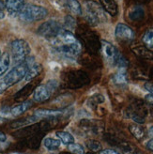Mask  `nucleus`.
<instances>
[{
	"label": "nucleus",
	"instance_id": "nucleus-24",
	"mask_svg": "<svg viewBox=\"0 0 153 154\" xmlns=\"http://www.w3.org/2000/svg\"><path fill=\"white\" fill-rule=\"evenodd\" d=\"M142 42H144L146 47L149 49L153 48V29H149L145 32L142 38Z\"/></svg>",
	"mask_w": 153,
	"mask_h": 154
},
{
	"label": "nucleus",
	"instance_id": "nucleus-37",
	"mask_svg": "<svg viewBox=\"0 0 153 154\" xmlns=\"http://www.w3.org/2000/svg\"><path fill=\"white\" fill-rule=\"evenodd\" d=\"M0 57H1V51H0Z\"/></svg>",
	"mask_w": 153,
	"mask_h": 154
},
{
	"label": "nucleus",
	"instance_id": "nucleus-19",
	"mask_svg": "<svg viewBox=\"0 0 153 154\" xmlns=\"http://www.w3.org/2000/svg\"><path fill=\"white\" fill-rule=\"evenodd\" d=\"M11 66V57L8 53H5L0 57V77L3 76Z\"/></svg>",
	"mask_w": 153,
	"mask_h": 154
},
{
	"label": "nucleus",
	"instance_id": "nucleus-30",
	"mask_svg": "<svg viewBox=\"0 0 153 154\" xmlns=\"http://www.w3.org/2000/svg\"><path fill=\"white\" fill-rule=\"evenodd\" d=\"M5 17V4L0 0V19Z\"/></svg>",
	"mask_w": 153,
	"mask_h": 154
},
{
	"label": "nucleus",
	"instance_id": "nucleus-7",
	"mask_svg": "<svg viewBox=\"0 0 153 154\" xmlns=\"http://www.w3.org/2000/svg\"><path fill=\"white\" fill-rule=\"evenodd\" d=\"M64 83L69 88H80L87 85L88 83V77L87 75L79 71H72L69 72L65 74L64 77H62Z\"/></svg>",
	"mask_w": 153,
	"mask_h": 154
},
{
	"label": "nucleus",
	"instance_id": "nucleus-22",
	"mask_svg": "<svg viewBox=\"0 0 153 154\" xmlns=\"http://www.w3.org/2000/svg\"><path fill=\"white\" fill-rule=\"evenodd\" d=\"M61 145L59 139H55V138H45L43 140V146L48 150H56Z\"/></svg>",
	"mask_w": 153,
	"mask_h": 154
},
{
	"label": "nucleus",
	"instance_id": "nucleus-18",
	"mask_svg": "<svg viewBox=\"0 0 153 154\" xmlns=\"http://www.w3.org/2000/svg\"><path fill=\"white\" fill-rule=\"evenodd\" d=\"M33 103L31 101H25L23 102L22 103L18 104V105H15L14 107H12L11 110V115L15 116V117H17V116H20L22 114H24L25 112H26L30 107L32 106Z\"/></svg>",
	"mask_w": 153,
	"mask_h": 154
},
{
	"label": "nucleus",
	"instance_id": "nucleus-33",
	"mask_svg": "<svg viewBox=\"0 0 153 154\" xmlns=\"http://www.w3.org/2000/svg\"><path fill=\"white\" fill-rule=\"evenodd\" d=\"M147 148L150 151H153V138H151V139L147 143Z\"/></svg>",
	"mask_w": 153,
	"mask_h": 154
},
{
	"label": "nucleus",
	"instance_id": "nucleus-20",
	"mask_svg": "<svg viewBox=\"0 0 153 154\" xmlns=\"http://www.w3.org/2000/svg\"><path fill=\"white\" fill-rule=\"evenodd\" d=\"M66 6L72 13H74L76 15H82L83 14L82 6L78 2V0H67Z\"/></svg>",
	"mask_w": 153,
	"mask_h": 154
},
{
	"label": "nucleus",
	"instance_id": "nucleus-28",
	"mask_svg": "<svg viewBox=\"0 0 153 154\" xmlns=\"http://www.w3.org/2000/svg\"><path fill=\"white\" fill-rule=\"evenodd\" d=\"M69 149H70L73 154H86L85 149L82 145L72 143L71 145H69Z\"/></svg>",
	"mask_w": 153,
	"mask_h": 154
},
{
	"label": "nucleus",
	"instance_id": "nucleus-34",
	"mask_svg": "<svg viewBox=\"0 0 153 154\" xmlns=\"http://www.w3.org/2000/svg\"><path fill=\"white\" fill-rule=\"evenodd\" d=\"M7 140V135L2 133V132H0V142H4Z\"/></svg>",
	"mask_w": 153,
	"mask_h": 154
},
{
	"label": "nucleus",
	"instance_id": "nucleus-3",
	"mask_svg": "<svg viewBox=\"0 0 153 154\" xmlns=\"http://www.w3.org/2000/svg\"><path fill=\"white\" fill-rule=\"evenodd\" d=\"M85 16L91 26H98L106 22V14L103 7L92 0H87L84 3Z\"/></svg>",
	"mask_w": 153,
	"mask_h": 154
},
{
	"label": "nucleus",
	"instance_id": "nucleus-29",
	"mask_svg": "<svg viewBox=\"0 0 153 154\" xmlns=\"http://www.w3.org/2000/svg\"><path fill=\"white\" fill-rule=\"evenodd\" d=\"M87 148L92 151H99L102 149L101 143L96 140H88L87 142Z\"/></svg>",
	"mask_w": 153,
	"mask_h": 154
},
{
	"label": "nucleus",
	"instance_id": "nucleus-23",
	"mask_svg": "<svg viewBox=\"0 0 153 154\" xmlns=\"http://www.w3.org/2000/svg\"><path fill=\"white\" fill-rule=\"evenodd\" d=\"M57 136L60 140L61 143H63L64 145H71L74 143V138L73 136L68 132H57Z\"/></svg>",
	"mask_w": 153,
	"mask_h": 154
},
{
	"label": "nucleus",
	"instance_id": "nucleus-6",
	"mask_svg": "<svg viewBox=\"0 0 153 154\" xmlns=\"http://www.w3.org/2000/svg\"><path fill=\"white\" fill-rule=\"evenodd\" d=\"M57 88V82L55 80H50L46 84L38 86L33 92L34 101L37 103H42L47 101Z\"/></svg>",
	"mask_w": 153,
	"mask_h": 154
},
{
	"label": "nucleus",
	"instance_id": "nucleus-14",
	"mask_svg": "<svg viewBox=\"0 0 153 154\" xmlns=\"http://www.w3.org/2000/svg\"><path fill=\"white\" fill-rule=\"evenodd\" d=\"M99 1H100V5L103 7L104 11L109 13L111 16H116L118 14V9L115 0H99Z\"/></svg>",
	"mask_w": 153,
	"mask_h": 154
},
{
	"label": "nucleus",
	"instance_id": "nucleus-35",
	"mask_svg": "<svg viewBox=\"0 0 153 154\" xmlns=\"http://www.w3.org/2000/svg\"><path fill=\"white\" fill-rule=\"evenodd\" d=\"M147 101L148 102H150V103H153V94H149L146 97Z\"/></svg>",
	"mask_w": 153,
	"mask_h": 154
},
{
	"label": "nucleus",
	"instance_id": "nucleus-31",
	"mask_svg": "<svg viewBox=\"0 0 153 154\" xmlns=\"http://www.w3.org/2000/svg\"><path fill=\"white\" fill-rule=\"evenodd\" d=\"M100 154H118V152H116L113 149H104V150H102Z\"/></svg>",
	"mask_w": 153,
	"mask_h": 154
},
{
	"label": "nucleus",
	"instance_id": "nucleus-16",
	"mask_svg": "<svg viewBox=\"0 0 153 154\" xmlns=\"http://www.w3.org/2000/svg\"><path fill=\"white\" fill-rule=\"evenodd\" d=\"M34 115L39 119H46V118H55L57 116L62 115L61 110H55V109H37L34 112Z\"/></svg>",
	"mask_w": 153,
	"mask_h": 154
},
{
	"label": "nucleus",
	"instance_id": "nucleus-13",
	"mask_svg": "<svg viewBox=\"0 0 153 154\" xmlns=\"http://www.w3.org/2000/svg\"><path fill=\"white\" fill-rule=\"evenodd\" d=\"M38 120H39V118H37L35 115L29 116V117L22 118L18 120L13 121L11 124V127L12 129H21V128H24V127H26L29 125H32Z\"/></svg>",
	"mask_w": 153,
	"mask_h": 154
},
{
	"label": "nucleus",
	"instance_id": "nucleus-12",
	"mask_svg": "<svg viewBox=\"0 0 153 154\" xmlns=\"http://www.w3.org/2000/svg\"><path fill=\"white\" fill-rule=\"evenodd\" d=\"M5 9L11 15H19L26 5V0H5Z\"/></svg>",
	"mask_w": 153,
	"mask_h": 154
},
{
	"label": "nucleus",
	"instance_id": "nucleus-25",
	"mask_svg": "<svg viewBox=\"0 0 153 154\" xmlns=\"http://www.w3.org/2000/svg\"><path fill=\"white\" fill-rule=\"evenodd\" d=\"M114 82L118 85L127 84V75H126L125 69H119L118 73L114 76Z\"/></svg>",
	"mask_w": 153,
	"mask_h": 154
},
{
	"label": "nucleus",
	"instance_id": "nucleus-4",
	"mask_svg": "<svg viewBox=\"0 0 153 154\" xmlns=\"http://www.w3.org/2000/svg\"><path fill=\"white\" fill-rule=\"evenodd\" d=\"M48 15V11L41 6L34 4H26L19 13L22 20L26 22H36L44 19Z\"/></svg>",
	"mask_w": 153,
	"mask_h": 154
},
{
	"label": "nucleus",
	"instance_id": "nucleus-9",
	"mask_svg": "<svg viewBox=\"0 0 153 154\" xmlns=\"http://www.w3.org/2000/svg\"><path fill=\"white\" fill-rule=\"evenodd\" d=\"M102 54L103 57L108 61L109 63L116 65L117 60L120 55V53L118 51V49L115 47V46L109 42H106V41H102Z\"/></svg>",
	"mask_w": 153,
	"mask_h": 154
},
{
	"label": "nucleus",
	"instance_id": "nucleus-32",
	"mask_svg": "<svg viewBox=\"0 0 153 154\" xmlns=\"http://www.w3.org/2000/svg\"><path fill=\"white\" fill-rule=\"evenodd\" d=\"M145 88H146V89L149 92L150 94H153V85L146 84V85H145Z\"/></svg>",
	"mask_w": 153,
	"mask_h": 154
},
{
	"label": "nucleus",
	"instance_id": "nucleus-10",
	"mask_svg": "<svg viewBox=\"0 0 153 154\" xmlns=\"http://www.w3.org/2000/svg\"><path fill=\"white\" fill-rule=\"evenodd\" d=\"M115 36H116L118 40L130 42L133 40L135 35H134V31L131 27L128 26L125 24L119 23L116 26V29H115Z\"/></svg>",
	"mask_w": 153,
	"mask_h": 154
},
{
	"label": "nucleus",
	"instance_id": "nucleus-11",
	"mask_svg": "<svg viewBox=\"0 0 153 154\" xmlns=\"http://www.w3.org/2000/svg\"><path fill=\"white\" fill-rule=\"evenodd\" d=\"M38 84H39V81L38 80L30 81L27 85H26L24 88L20 89L17 93L15 94L14 99L16 100V101H25L32 92H34V90L38 87Z\"/></svg>",
	"mask_w": 153,
	"mask_h": 154
},
{
	"label": "nucleus",
	"instance_id": "nucleus-36",
	"mask_svg": "<svg viewBox=\"0 0 153 154\" xmlns=\"http://www.w3.org/2000/svg\"><path fill=\"white\" fill-rule=\"evenodd\" d=\"M148 135H149L151 138H153V126L150 127L149 130H148Z\"/></svg>",
	"mask_w": 153,
	"mask_h": 154
},
{
	"label": "nucleus",
	"instance_id": "nucleus-1",
	"mask_svg": "<svg viewBox=\"0 0 153 154\" xmlns=\"http://www.w3.org/2000/svg\"><path fill=\"white\" fill-rule=\"evenodd\" d=\"M54 48L61 56L76 58L82 52V43L70 30L62 28L58 35L50 41Z\"/></svg>",
	"mask_w": 153,
	"mask_h": 154
},
{
	"label": "nucleus",
	"instance_id": "nucleus-5",
	"mask_svg": "<svg viewBox=\"0 0 153 154\" xmlns=\"http://www.w3.org/2000/svg\"><path fill=\"white\" fill-rule=\"evenodd\" d=\"M11 52L12 60L15 63L20 64L29 57V54L31 52L29 43L23 40V38H17L14 40L11 44Z\"/></svg>",
	"mask_w": 153,
	"mask_h": 154
},
{
	"label": "nucleus",
	"instance_id": "nucleus-26",
	"mask_svg": "<svg viewBox=\"0 0 153 154\" xmlns=\"http://www.w3.org/2000/svg\"><path fill=\"white\" fill-rule=\"evenodd\" d=\"M130 132L132 133V134L136 138V139H142L145 135V131L144 129L136 124H133L130 126Z\"/></svg>",
	"mask_w": 153,
	"mask_h": 154
},
{
	"label": "nucleus",
	"instance_id": "nucleus-21",
	"mask_svg": "<svg viewBox=\"0 0 153 154\" xmlns=\"http://www.w3.org/2000/svg\"><path fill=\"white\" fill-rule=\"evenodd\" d=\"M145 15V12H144V10L142 9L141 7L139 6H135L133 7V9L130 11L129 12V17L131 20L133 21H138V20H141Z\"/></svg>",
	"mask_w": 153,
	"mask_h": 154
},
{
	"label": "nucleus",
	"instance_id": "nucleus-8",
	"mask_svg": "<svg viewBox=\"0 0 153 154\" xmlns=\"http://www.w3.org/2000/svg\"><path fill=\"white\" fill-rule=\"evenodd\" d=\"M62 28L64 27L61 26L59 23L56 22L55 20H49L40 26V27L38 28V34L47 38L48 41H52L54 38L58 35Z\"/></svg>",
	"mask_w": 153,
	"mask_h": 154
},
{
	"label": "nucleus",
	"instance_id": "nucleus-17",
	"mask_svg": "<svg viewBox=\"0 0 153 154\" xmlns=\"http://www.w3.org/2000/svg\"><path fill=\"white\" fill-rule=\"evenodd\" d=\"M133 52L136 56L144 59L153 60V52L149 48L146 47V46H136L135 48L133 49Z\"/></svg>",
	"mask_w": 153,
	"mask_h": 154
},
{
	"label": "nucleus",
	"instance_id": "nucleus-27",
	"mask_svg": "<svg viewBox=\"0 0 153 154\" xmlns=\"http://www.w3.org/2000/svg\"><path fill=\"white\" fill-rule=\"evenodd\" d=\"M76 25V21L74 19V17L71 16V15H67V16L64 18V28L67 30H71L73 29L75 27Z\"/></svg>",
	"mask_w": 153,
	"mask_h": 154
},
{
	"label": "nucleus",
	"instance_id": "nucleus-15",
	"mask_svg": "<svg viewBox=\"0 0 153 154\" xmlns=\"http://www.w3.org/2000/svg\"><path fill=\"white\" fill-rule=\"evenodd\" d=\"M42 72V67L41 64L34 62L32 65H30L28 70L26 72V74L25 76V80L26 81H32L34 80L36 77L39 75Z\"/></svg>",
	"mask_w": 153,
	"mask_h": 154
},
{
	"label": "nucleus",
	"instance_id": "nucleus-2",
	"mask_svg": "<svg viewBox=\"0 0 153 154\" xmlns=\"http://www.w3.org/2000/svg\"><path fill=\"white\" fill-rule=\"evenodd\" d=\"M35 62L33 57H27L24 62L17 64L12 68L8 73H6L2 78H0V94L9 89L15 84L19 83L21 80L25 79V76L30 65Z\"/></svg>",
	"mask_w": 153,
	"mask_h": 154
}]
</instances>
